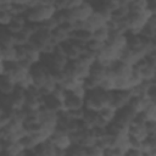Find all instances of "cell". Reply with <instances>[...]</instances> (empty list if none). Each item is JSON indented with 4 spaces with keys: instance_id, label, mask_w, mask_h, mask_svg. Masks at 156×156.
Segmentation results:
<instances>
[{
    "instance_id": "obj_19",
    "label": "cell",
    "mask_w": 156,
    "mask_h": 156,
    "mask_svg": "<svg viewBox=\"0 0 156 156\" xmlns=\"http://www.w3.org/2000/svg\"><path fill=\"white\" fill-rule=\"evenodd\" d=\"M104 45H105V44L99 43V41H96V40L91 39L89 43H87V45H85V50H88V51H90V52H93V54L98 55V54L101 51V49L104 48Z\"/></svg>"
},
{
    "instance_id": "obj_12",
    "label": "cell",
    "mask_w": 156,
    "mask_h": 156,
    "mask_svg": "<svg viewBox=\"0 0 156 156\" xmlns=\"http://www.w3.org/2000/svg\"><path fill=\"white\" fill-rule=\"evenodd\" d=\"M16 84L6 76H0V94L2 95H11L15 89H16Z\"/></svg>"
},
{
    "instance_id": "obj_23",
    "label": "cell",
    "mask_w": 156,
    "mask_h": 156,
    "mask_svg": "<svg viewBox=\"0 0 156 156\" xmlns=\"http://www.w3.org/2000/svg\"><path fill=\"white\" fill-rule=\"evenodd\" d=\"M4 74V61L0 58V76Z\"/></svg>"
},
{
    "instance_id": "obj_25",
    "label": "cell",
    "mask_w": 156,
    "mask_h": 156,
    "mask_svg": "<svg viewBox=\"0 0 156 156\" xmlns=\"http://www.w3.org/2000/svg\"><path fill=\"white\" fill-rule=\"evenodd\" d=\"M0 156H10L7 152H5V151H2V152H0Z\"/></svg>"
},
{
    "instance_id": "obj_24",
    "label": "cell",
    "mask_w": 156,
    "mask_h": 156,
    "mask_svg": "<svg viewBox=\"0 0 156 156\" xmlns=\"http://www.w3.org/2000/svg\"><path fill=\"white\" fill-rule=\"evenodd\" d=\"M5 112H6V110H5V108H4V107H2L1 105H0V116H2V115H4Z\"/></svg>"
},
{
    "instance_id": "obj_11",
    "label": "cell",
    "mask_w": 156,
    "mask_h": 156,
    "mask_svg": "<svg viewBox=\"0 0 156 156\" xmlns=\"http://www.w3.org/2000/svg\"><path fill=\"white\" fill-rule=\"evenodd\" d=\"M93 39L91 37V32L89 30H85V29H76L72 32L71 34V40L76 41V43H79L82 45H87V43H89L90 40Z\"/></svg>"
},
{
    "instance_id": "obj_7",
    "label": "cell",
    "mask_w": 156,
    "mask_h": 156,
    "mask_svg": "<svg viewBox=\"0 0 156 156\" xmlns=\"http://www.w3.org/2000/svg\"><path fill=\"white\" fill-rule=\"evenodd\" d=\"M135 116H136V112L132 107H129L127 105V106H124V107H122V108H119V110L116 111L115 122L121 123V124H123L126 127H129V124L134 121Z\"/></svg>"
},
{
    "instance_id": "obj_13",
    "label": "cell",
    "mask_w": 156,
    "mask_h": 156,
    "mask_svg": "<svg viewBox=\"0 0 156 156\" xmlns=\"http://www.w3.org/2000/svg\"><path fill=\"white\" fill-rule=\"evenodd\" d=\"M4 151L10 156H21L24 152V149L21 146L20 141H5L4 140Z\"/></svg>"
},
{
    "instance_id": "obj_20",
    "label": "cell",
    "mask_w": 156,
    "mask_h": 156,
    "mask_svg": "<svg viewBox=\"0 0 156 156\" xmlns=\"http://www.w3.org/2000/svg\"><path fill=\"white\" fill-rule=\"evenodd\" d=\"M12 17H13V15L10 11H0V26L6 27L11 22Z\"/></svg>"
},
{
    "instance_id": "obj_21",
    "label": "cell",
    "mask_w": 156,
    "mask_h": 156,
    "mask_svg": "<svg viewBox=\"0 0 156 156\" xmlns=\"http://www.w3.org/2000/svg\"><path fill=\"white\" fill-rule=\"evenodd\" d=\"M85 151H87L88 156H102L104 155V150L100 146H98V145L88 147V149H85Z\"/></svg>"
},
{
    "instance_id": "obj_9",
    "label": "cell",
    "mask_w": 156,
    "mask_h": 156,
    "mask_svg": "<svg viewBox=\"0 0 156 156\" xmlns=\"http://www.w3.org/2000/svg\"><path fill=\"white\" fill-rule=\"evenodd\" d=\"M26 26H27V21H26L24 16H13L11 22L6 26V28L11 34L15 35V34H18L20 32H22Z\"/></svg>"
},
{
    "instance_id": "obj_8",
    "label": "cell",
    "mask_w": 156,
    "mask_h": 156,
    "mask_svg": "<svg viewBox=\"0 0 156 156\" xmlns=\"http://www.w3.org/2000/svg\"><path fill=\"white\" fill-rule=\"evenodd\" d=\"M43 107H45L49 111L57 113V112L63 110V104H62V100L60 98L55 96L54 94H49V95L43 96Z\"/></svg>"
},
{
    "instance_id": "obj_14",
    "label": "cell",
    "mask_w": 156,
    "mask_h": 156,
    "mask_svg": "<svg viewBox=\"0 0 156 156\" xmlns=\"http://www.w3.org/2000/svg\"><path fill=\"white\" fill-rule=\"evenodd\" d=\"M15 46L13 34H11L6 27L0 26V48H9Z\"/></svg>"
},
{
    "instance_id": "obj_16",
    "label": "cell",
    "mask_w": 156,
    "mask_h": 156,
    "mask_svg": "<svg viewBox=\"0 0 156 156\" xmlns=\"http://www.w3.org/2000/svg\"><path fill=\"white\" fill-rule=\"evenodd\" d=\"M0 57H1V60L4 62H13V61H16V46L1 48Z\"/></svg>"
},
{
    "instance_id": "obj_6",
    "label": "cell",
    "mask_w": 156,
    "mask_h": 156,
    "mask_svg": "<svg viewBox=\"0 0 156 156\" xmlns=\"http://www.w3.org/2000/svg\"><path fill=\"white\" fill-rule=\"evenodd\" d=\"M84 99L85 98H80L73 93L67 91L65 98H63V110L66 111H73V110H80L84 108Z\"/></svg>"
},
{
    "instance_id": "obj_22",
    "label": "cell",
    "mask_w": 156,
    "mask_h": 156,
    "mask_svg": "<svg viewBox=\"0 0 156 156\" xmlns=\"http://www.w3.org/2000/svg\"><path fill=\"white\" fill-rule=\"evenodd\" d=\"M124 156H143V152L140 150H134V149H129L128 151H126Z\"/></svg>"
},
{
    "instance_id": "obj_15",
    "label": "cell",
    "mask_w": 156,
    "mask_h": 156,
    "mask_svg": "<svg viewBox=\"0 0 156 156\" xmlns=\"http://www.w3.org/2000/svg\"><path fill=\"white\" fill-rule=\"evenodd\" d=\"M91 37L94 40L99 41V43H102V44H106L107 40L110 39V30L108 28L105 26V27H101V28H98L95 29L93 33H91Z\"/></svg>"
},
{
    "instance_id": "obj_2",
    "label": "cell",
    "mask_w": 156,
    "mask_h": 156,
    "mask_svg": "<svg viewBox=\"0 0 156 156\" xmlns=\"http://www.w3.org/2000/svg\"><path fill=\"white\" fill-rule=\"evenodd\" d=\"M56 13L54 1H38L37 5L27 11L24 15L27 23L41 24Z\"/></svg>"
},
{
    "instance_id": "obj_3",
    "label": "cell",
    "mask_w": 156,
    "mask_h": 156,
    "mask_svg": "<svg viewBox=\"0 0 156 156\" xmlns=\"http://www.w3.org/2000/svg\"><path fill=\"white\" fill-rule=\"evenodd\" d=\"M29 74H30V78H32V84L33 87L40 89L45 85V83L50 79L51 77V73L50 71L48 69V67L41 63L40 61L35 65H33L29 69Z\"/></svg>"
},
{
    "instance_id": "obj_4",
    "label": "cell",
    "mask_w": 156,
    "mask_h": 156,
    "mask_svg": "<svg viewBox=\"0 0 156 156\" xmlns=\"http://www.w3.org/2000/svg\"><path fill=\"white\" fill-rule=\"evenodd\" d=\"M57 150H67L72 146V141H71V136H69V133L66 130V129H62V128H56L52 134L49 136L48 139Z\"/></svg>"
},
{
    "instance_id": "obj_1",
    "label": "cell",
    "mask_w": 156,
    "mask_h": 156,
    "mask_svg": "<svg viewBox=\"0 0 156 156\" xmlns=\"http://www.w3.org/2000/svg\"><path fill=\"white\" fill-rule=\"evenodd\" d=\"M112 91H105L99 88L87 93L84 99V108L87 111L100 112L101 110L111 106Z\"/></svg>"
},
{
    "instance_id": "obj_17",
    "label": "cell",
    "mask_w": 156,
    "mask_h": 156,
    "mask_svg": "<svg viewBox=\"0 0 156 156\" xmlns=\"http://www.w3.org/2000/svg\"><path fill=\"white\" fill-rule=\"evenodd\" d=\"M140 113L145 117L146 121H156V104H155V101H150Z\"/></svg>"
},
{
    "instance_id": "obj_5",
    "label": "cell",
    "mask_w": 156,
    "mask_h": 156,
    "mask_svg": "<svg viewBox=\"0 0 156 156\" xmlns=\"http://www.w3.org/2000/svg\"><path fill=\"white\" fill-rule=\"evenodd\" d=\"M130 98H132V91L130 90H113L112 91L111 107L117 111V110L127 106L129 104Z\"/></svg>"
},
{
    "instance_id": "obj_18",
    "label": "cell",
    "mask_w": 156,
    "mask_h": 156,
    "mask_svg": "<svg viewBox=\"0 0 156 156\" xmlns=\"http://www.w3.org/2000/svg\"><path fill=\"white\" fill-rule=\"evenodd\" d=\"M99 116L101 117V119H102L104 122H106V123L108 124V123H111V122L115 121V117H116V110L112 108L111 106H108V107L101 110V111L99 112Z\"/></svg>"
},
{
    "instance_id": "obj_10",
    "label": "cell",
    "mask_w": 156,
    "mask_h": 156,
    "mask_svg": "<svg viewBox=\"0 0 156 156\" xmlns=\"http://www.w3.org/2000/svg\"><path fill=\"white\" fill-rule=\"evenodd\" d=\"M34 151L37 152L38 156H56L57 155V149L49 140L40 143L34 149Z\"/></svg>"
}]
</instances>
